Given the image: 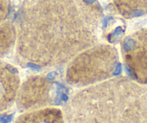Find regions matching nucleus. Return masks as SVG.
Returning a JSON list of instances; mask_svg holds the SVG:
<instances>
[{"mask_svg":"<svg viewBox=\"0 0 147 123\" xmlns=\"http://www.w3.org/2000/svg\"><path fill=\"white\" fill-rule=\"evenodd\" d=\"M102 9L97 0H24L17 53L25 63L53 67L95 45Z\"/></svg>","mask_w":147,"mask_h":123,"instance_id":"nucleus-1","label":"nucleus"},{"mask_svg":"<svg viewBox=\"0 0 147 123\" xmlns=\"http://www.w3.org/2000/svg\"><path fill=\"white\" fill-rule=\"evenodd\" d=\"M63 113L66 122H147V86L109 78L77 92Z\"/></svg>","mask_w":147,"mask_h":123,"instance_id":"nucleus-2","label":"nucleus"},{"mask_svg":"<svg viewBox=\"0 0 147 123\" xmlns=\"http://www.w3.org/2000/svg\"><path fill=\"white\" fill-rule=\"evenodd\" d=\"M118 67L119 56L114 46L95 44L71 61L66 69V80L74 87H87L111 78Z\"/></svg>","mask_w":147,"mask_h":123,"instance_id":"nucleus-3","label":"nucleus"},{"mask_svg":"<svg viewBox=\"0 0 147 123\" xmlns=\"http://www.w3.org/2000/svg\"><path fill=\"white\" fill-rule=\"evenodd\" d=\"M63 96L60 85L44 76L34 75L20 86L17 103L20 111H30L59 104Z\"/></svg>","mask_w":147,"mask_h":123,"instance_id":"nucleus-4","label":"nucleus"},{"mask_svg":"<svg viewBox=\"0 0 147 123\" xmlns=\"http://www.w3.org/2000/svg\"><path fill=\"white\" fill-rule=\"evenodd\" d=\"M121 54L133 80L147 86V28L138 30L123 39Z\"/></svg>","mask_w":147,"mask_h":123,"instance_id":"nucleus-5","label":"nucleus"},{"mask_svg":"<svg viewBox=\"0 0 147 123\" xmlns=\"http://www.w3.org/2000/svg\"><path fill=\"white\" fill-rule=\"evenodd\" d=\"M20 87L18 70L11 65L0 62V112L12 107L17 99Z\"/></svg>","mask_w":147,"mask_h":123,"instance_id":"nucleus-6","label":"nucleus"},{"mask_svg":"<svg viewBox=\"0 0 147 123\" xmlns=\"http://www.w3.org/2000/svg\"><path fill=\"white\" fill-rule=\"evenodd\" d=\"M64 120L61 110L45 107L27 111L17 119V122H62Z\"/></svg>","mask_w":147,"mask_h":123,"instance_id":"nucleus-7","label":"nucleus"},{"mask_svg":"<svg viewBox=\"0 0 147 123\" xmlns=\"http://www.w3.org/2000/svg\"><path fill=\"white\" fill-rule=\"evenodd\" d=\"M113 5L118 13L127 19L147 14V0H113Z\"/></svg>","mask_w":147,"mask_h":123,"instance_id":"nucleus-8","label":"nucleus"},{"mask_svg":"<svg viewBox=\"0 0 147 123\" xmlns=\"http://www.w3.org/2000/svg\"><path fill=\"white\" fill-rule=\"evenodd\" d=\"M17 40V31L15 27L9 22H5L0 25V54H7Z\"/></svg>","mask_w":147,"mask_h":123,"instance_id":"nucleus-9","label":"nucleus"},{"mask_svg":"<svg viewBox=\"0 0 147 123\" xmlns=\"http://www.w3.org/2000/svg\"><path fill=\"white\" fill-rule=\"evenodd\" d=\"M8 0H0V23L5 19L8 13Z\"/></svg>","mask_w":147,"mask_h":123,"instance_id":"nucleus-10","label":"nucleus"}]
</instances>
